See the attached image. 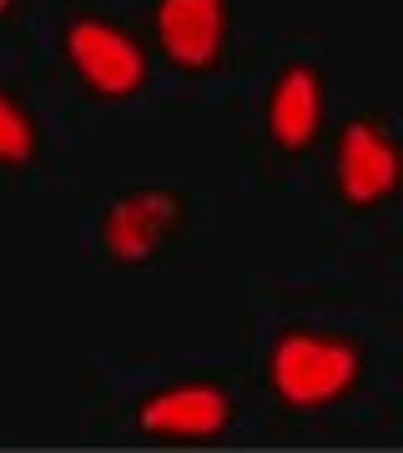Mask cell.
Wrapping results in <instances>:
<instances>
[{
    "label": "cell",
    "mask_w": 403,
    "mask_h": 453,
    "mask_svg": "<svg viewBox=\"0 0 403 453\" xmlns=\"http://www.w3.org/2000/svg\"><path fill=\"white\" fill-rule=\"evenodd\" d=\"M61 50H66V65L76 71V81L101 101H127L146 86V50L142 41L121 26L101 16H76L66 20L61 31Z\"/></svg>",
    "instance_id": "obj_1"
},
{
    "label": "cell",
    "mask_w": 403,
    "mask_h": 453,
    "mask_svg": "<svg viewBox=\"0 0 403 453\" xmlns=\"http://www.w3.org/2000/svg\"><path fill=\"white\" fill-rule=\"evenodd\" d=\"M136 423L151 438H212L232 423V403L212 383H182V388H167L157 398H146Z\"/></svg>",
    "instance_id": "obj_7"
},
{
    "label": "cell",
    "mask_w": 403,
    "mask_h": 453,
    "mask_svg": "<svg viewBox=\"0 0 403 453\" xmlns=\"http://www.w3.org/2000/svg\"><path fill=\"white\" fill-rule=\"evenodd\" d=\"M399 187V151L378 121H353L338 142V192L353 207H373Z\"/></svg>",
    "instance_id": "obj_6"
},
{
    "label": "cell",
    "mask_w": 403,
    "mask_h": 453,
    "mask_svg": "<svg viewBox=\"0 0 403 453\" xmlns=\"http://www.w3.org/2000/svg\"><path fill=\"white\" fill-rule=\"evenodd\" d=\"M11 5H16V0H0V16H11Z\"/></svg>",
    "instance_id": "obj_9"
},
{
    "label": "cell",
    "mask_w": 403,
    "mask_h": 453,
    "mask_svg": "<svg viewBox=\"0 0 403 453\" xmlns=\"http://www.w3.org/2000/svg\"><path fill=\"white\" fill-rule=\"evenodd\" d=\"M273 388L292 408H322L343 398L358 378V348L348 338H322V333H288L273 348Z\"/></svg>",
    "instance_id": "obj_2"
},
{
    "label": "cell",
    "mask_w": 403,
    "mask_h": 453,
    "mask_svg": "<svg viewBox=\"0 0 403 453\" xmlns=\"http://www.w3.org/2000/svg\"><path fill=\"white\" fill-rule=\"evenodd\" d=\"M157 41L177 71H212L227 46V0H157Z\"/></svg>",
    "instance_id": "obj_4"
},
{
    "label": "cell",
    "mask_w": 403,
    "mask_h": 453,
    "mask_svg": "<svg viewBox=\"0 0 403 453\" xmlns=\"http://www.w3.org/2000/svg\"><path fill=\"white\" fill-rule=\"evenodd\" d=\"M35 162V121L5 86H0V166Z\"/></svg>",
    "instance_id": "obj_8"
},
{
    "label": "cell",
    "mask_w": 403,
    "mask_h": 453,
    "mask_svg": "<svg viewBox=\"0 0 403 453\" xmlns=\"http://www.w3.org/2000/svg\"><path fill=\"white\" fill-rule=\"evenodd\" d=\"M322 111H328V96H322L318 65L313 61L283 65L273 91H267V136H273L277 151H307L318 142Z\"/></svg>",
    "instance_id": "obj_5"
},
{
    "label": "cell",
    "mask_w": 403,
    "mask_h": 453,
    "mask_svg": "<svg viewBox=\"0 0 403 453\" xmlns=\"http://www.w3.org/2000/svg\"><path fill=\"white\" fill-rule=\"evenodd\" d=\"M182 226V196L161 192V187H142V192L116 196L106 217H101V247L112 252V262H151L157 247Z\"/></svg>",
    "instance_id": "obj_3"
}]
</instances>
